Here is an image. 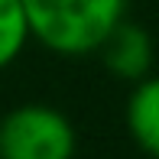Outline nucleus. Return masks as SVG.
I'll return each instance as SVG.
<instances>
[{
    "instance_id": "5",
    "label": "nucleus",
    "mask_w": 159,
    "mask_h": 159,
    "mask_svg": "<svg viewBox=\"0 0 159 159\" xmlns=\"http://www.w3.org/2000/svg\"><path fill=\"white\" fill-rule=\"evenodd\" d=\"M30 42L23 0H0V71L10 68Z\"/></svg>"
},
{
    "instance_id": "2",
    "label": "nucleus",
    "mask_w": 159,
    "mask_h": 159,
    "mask_svg": "<svg viewBox=\"0 0 159 159\" xmlns=\"http://www.w3.org/2000/svg\"><path fill=\"white\" fill-rule=\"evenodd\" d=\"M78 136L52 104H20L0 117V159H71Z\"/></svg>"
},
{
    "instance_id": "1",
    "label": "nucleus",
    "mask_w": 159,
    "mask_h": 159,
    "mask_svg": "<svg viewBox=\"0 0 159 159\" xmlns=\"http://www.w3.org/2000/svg\"><path fill=\"white\" fill-rule=\"evenodd\" d=\"M30 39L65 59L98 52L127 16V0H23Z\"/></svg>"
},
{
    "instance_id": "3",
    "label": "nucleus",
    "mask_w": 159,
    "mask_h": 159,
    "mask_svg": "<svg viewBox=\"0 0 159 159\" xmlns=\"http://www.w3.org/2000/svg\"><path fill=\"white\" fill-rule=\"evenodd\" d=\"M153 36L143 30L140 23H130L124 16L117 26L111 30L104 42H101L98 55L104 62V68L114 78H124V81H140L149 75L153 68Z\"/></svg>"
},
{
    "instance_id": "4",
    "label": "nucleus",
    "mask_w": 159,
    "mask_h": 159,
    "mask_svg": "<svg viewBox=\"0 0 159 159\" xmlns=\"http://www.w3.org/2000/svg\"><path fill=\"white\" fill-rule=\"evenodd\" d=\"M127 133L149 159H159V75L133 81L127 98Z\"/></svg>"
}]
</instances>
